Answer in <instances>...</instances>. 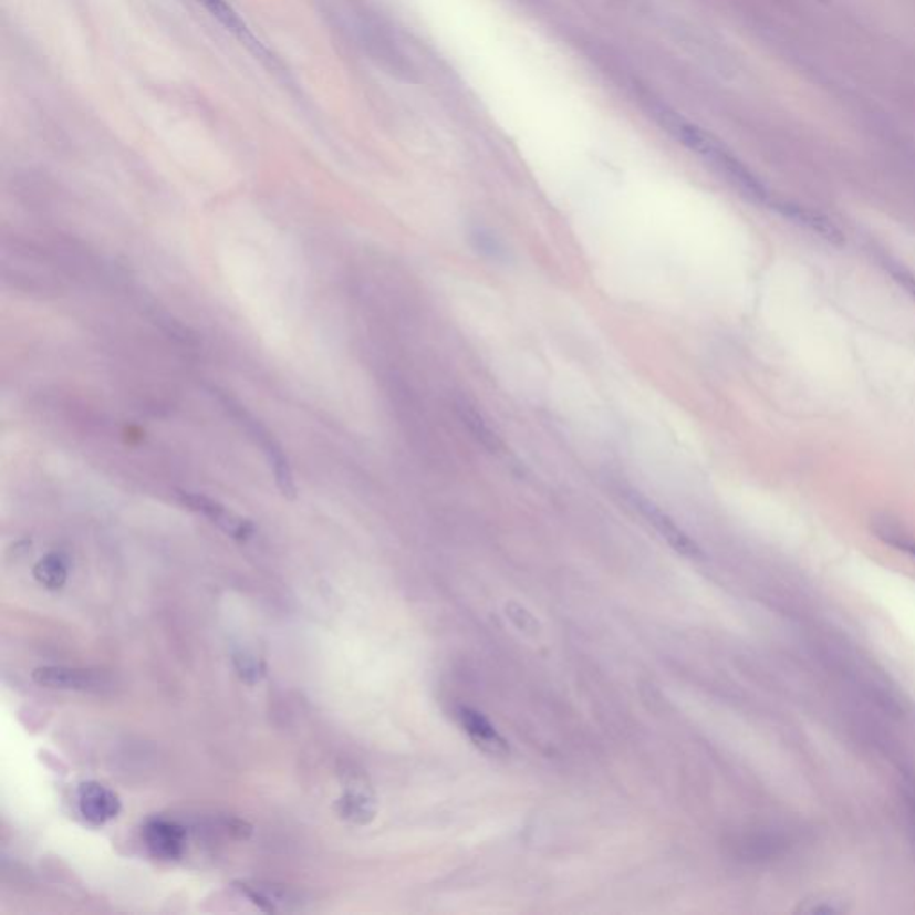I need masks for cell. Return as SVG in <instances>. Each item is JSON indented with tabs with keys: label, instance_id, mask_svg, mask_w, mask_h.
Masks as SVG:
<instances>
[{
	"label": "cell",
	"instance_id": "6da1fadb",
	"mask_svg": "<svg viewBox=\"0 0 915 915\" xmlns=\"http://www.w3.org/2000/svg\"><path fill=\"white\" fill-rule=\"evenodd\" d=\"M441 295L456 324L508 392L522 399L544 394L548 365L526 344L521 327L498 292L476 279L444 274Z\"/></svg>",
	"mask_w": 915,
	"mask_h": 915
},
{
	"label": "cell",
	"instance_id": "7a4b0ae2",
	"mask_svg": "<svg viewBox=\"0 0 915 915\" xmlns=\"http://www.w3.org/2000/svg\"><path fill=\"white\" fill-rule=\"evenodd\" d=\"M544 394L558 420L581 446L600 449L612 435V418L600 392L581 368L568 360L548 363Z\"/></svg>",
	"mask_w": 915,
	"mask_h": 915
},
{
	"label": "cell",
	"instance_id": "3957f363",
	"mask_svg": "<svg viewBox=\"0 0 915 915\" xmlns=\"http://www.w3.org/2000/svg\"><path fill=\"white\" fill-rule=\"evenodd\" d=\"M222 401L223 408L228 409V414L237 420L247 433L249 437L254 440L256 446L260 447L267 461H269L272 475H274L275 485H278L279 492L283 493L287 499L298 498V487L293 481L292 467H290L289 458L284 455L283 447L270 435L269 429L256 420L243 406L238 405L228 395H219Z\"/></svg>",
	"mask_w": 915,
	"mask_h": 915
},
{
	"label": "cell",
	"instance_id": "277c9868",
	"mask_svg": "<svg viewBox=\"0 0 915 915\" xmlns=\"http://www.w3.org/2000/svg\"><path fill=\"white\" fill-rule=\"evenodd\" d=\"M177 499H179L183 507L206 517L211 524L217 526L219 530H222L231 539L238 540V542H247V540L254 537L256 526L252 524V521L223 507L222 502L217 501V499L196 492H177Z\"/></svg>",
	"mask_w": 915,
	"mask_h": 915
},
{
	"label": "cell",
	"instance_id": "5b68a950",
	"mask_svg": "<svg viewBox=\"0 0 915 915\" xmlns=\"http://www.w3.org/2000/svg\"><path fill=\"white\" fill-rule=\"evenodd\" d=\"M142 836L150 855L167 862L181 859L188 844L185 826L170 819H149L145 823Z\"/></svg>",
	"mask_w": 915,
	"mask_h": 915
},
{
	"label": "cell",
	"instance_id": "8992f818",
	"mask_svg": "<svg viewBox=\"0 0 915 915\" xmlns=\"http://www.w3.org/2000/svg\"><path fill=\"white\" fill-rule=\"evenodd\" d=\"M235 888L267 914L299 911L302 905L301 896L295 891L275 883L235 882Z\"/></svg>",
	"mask_w": 915,
	"mask_h": 915
},
{
	"label": "cell",
	"instance_id": "52a82bcc",
	"mask_svg": "<svg viewBox=\"0 0 915 915\" xmlns=\"http://www.w3.org/2000/svg\"><path fill=\"white\" fill-rule=\"evenodd\" d=\"M33 679L38 685L56 690H77V693H97L104 687V678L93 670L74 669L46 665L34 669Z\"/></svg>",
	"mask_w": 915,
	"mask_h": 915
},
{
	"label": "cell",
	"instance_id": "ba28073f",
	"mask_svg": "<svg viewBox=\"0 0 915 915\" xmlns=\"http://www.w3.org/2000/svg\"><path fill=\"white\" fill-rule=\"evenodd\" d=\"M77 804L84 821L93 826L113 821L122 810L121 798L97 781H86L80 787Z\"/></svg>",
	"mask_w": 915,
	"mask_h": 915
},
{
	"label": "cell",
	"instance_id": "9c48e42d",
	"mask_svg": "<svg viewBox=\"0 0 915 915\" xmlns=\"http://www.w3.org/2000/svg\"><path fill=\"white\" fill-rule=\"evenodd\" d=\"M197 2H199L222 28H226V31L235 34L254 56L260 58V60H267V58H269V51H267L266 46L261 45L260 40H256L254 34L251 33V29L247 28V23L243 22L242 17L235 11V8L229 4L228 0H197Z\"/></svg>",
	"mask_w": 915,
	"mask_h": 915
},
{
	"label": "cell",
	"instance_id": "30bf717a",
	"mask_svg": "<svg viewBox=\"0 0 915 915\" xmlns=\"http://www.w3.org/2000/svg\"><path fill=\"white\" fill-rule=\"evenodd\" d=\"M456 717L460 720L465 734L469 735L470 740H472L478 748L492 755L508 753L507 740L502 739L498 730L493 728L492 722H490L484 714H479V711L472 710V708L461 707L456 711Z\"/></svg>",
	"mask_w": 915,
	"mask_h": 915
},
{
	"label": "cell",
	"instance_id": "8fae6325",
	"mask_svg": "<svg viewBox=\"0 0 915 915\" xmlns=\"http://www.w3.org/2000/svg\"><path fill=\"white\" fill-rule=\"evenodd\" d=\"M336 812L340 818L345 821H351L354 824L371 823L374 815H376V804L371 796L365 794L362 790H347L339 801H336Z\"/></svg>",
	"mask_w": 915,
	"mask_h": 915
},
{
	"label": "cell",
	"instance_id": "7c38bea8",
	"mask_svg": "<svg viewBox=\"0 0 915 915\" xmlns=\"http://www.w3.org/2000/svg\"><path fill=\"white\" fill-rule=\"evenodd\" d=\"M34 578L49 591H60L69 580V563L58 553L46 554L34 565Z\"/></svg>",
	"mask_w": 915,
	"mask_h": 915
},
{
	"label": "cell",
	"instance_id": "4fadbf2b",
	"mask_svg": "<svg viewBox=\"0 0 915 915\" xmlns=\"http://www.w3.org/2000/svg\"><path fill=\"white\" fill-rule=\"evenodd\" d=\"M235 667H237L240 678L249 685L258 684L266 676L263 662L258 661L256 656L247 655V653L235 656Z\"/></svg>",
	"mask_w": 915,
	"mask_h": 915
},
{
	"label": "cell",
	"instance_id": "5bb4252c",
	"mask_svg": "<svg viewBox=\"0 0 915 915\" xmlns=\"http://www.w3.org/2000/svg\"><path fill=\"white\" fill-rule=\"evenodd\" d=\"M876 533H878L885 542H888V544L902 549V551L915 558V540L912 539L911 534L903 533L897 526L887 524V521L880 522V524L876 526Z\"/></svg>",
	"mask_w": 915,
	"mask_h": 915
},
{
	"label": "cell",
	"instance_id": "9a60e30c",
	"mask_svg": "<svg viewBox=\"0 0 915 915\" xmlns=\"http://www.w3.org/2000/svg\"><path fill=\"white\" fill-rule=\"evenodd\" d=\"M903 796H905L906 809H908V819H911L912 832L915 835V783L914 781H906L903 786Z\"/></svg>",
	"mask_w": 915,
	"mask_h": 915
}]
</instances>
